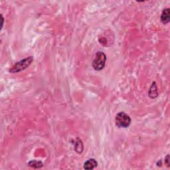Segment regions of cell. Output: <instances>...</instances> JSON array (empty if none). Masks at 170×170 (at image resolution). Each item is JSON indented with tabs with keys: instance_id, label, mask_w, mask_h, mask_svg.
<instances>
[{
	"instance_id": "6",
	"label": "cell",
	"mask_w": 170,
	"mask_h": 170,
	"mask_svg": "<svg viewBox=\"0 0 170 170\" xmlns=\"http://www.w3.org/2000/svg\"><path fill=\"white\" fill-rule=\"evenodd\" d=\"M152 88L153 90H152L151 88L149 90V97L152 98H154L156 97H157V95H158V93H157V87L156 85V82H153L152 85Z\"/></svg>"
},
{
	"instance_id": "8",
	"label": "cell",
	"mask_w": 170,
	"mask_h": 170,
	"mask_svg": "<svg viewBox=\"0 0 170 170\" xmlns=\"http://www.w3.org/2000/svg\"><path fill=\"white\" fill-rule=\"evenodd\" d=\"M165 161H166V164L168 165V166H169V155L167 156L166 158H165Z\"/></svg>"
},
{
	"instance_id": "2",
	"label": "cell",
	"mask_w": 170,
	"mask_h": 170,
	"mask_svg": "<svg viewBox=\"0 0 170 170\" xmlns=\"http://www.w3.org/2000/svg\"><path fill=\"white\" fill-rule=\"evenodd\" d=\"M116 126L118 128H126L130 126L131 123V119L129 116L124 112L118 113L115 118Z\"/></svg>"
},
{
	"instance_id": "5",
	"label": "cell",
	"mask_w": 170,
	"mask_h": 170,
	"mask_svg": "<svg viewBox=\"0 0 170 170\" xmlns=\"http://www.w3.org/2000/svg\"><path fill=\"white\" fill-rule=\"evenodd\" d=\"M98 163L94 159H89L87 160L84 164V168L85 169H93L97 166Z\"/></svg>"
},
{
	"instance_id": "7",
	"label": "cell",
	"mask_w": 170,
	"mask_h": 170,
	"mask_svg": "<svg viewBox=\"0 0 170 170\" xmlns=\"http://www.w3.org/2000/svg\"><path fill=\"white\" fill-rule=\"evenodd\" d=\"M29 165H30V166L35 168H39L43 166V164L41 162V161H30V163H29Z\"/></svg>"
},
{
	"instance_id": "4",
	"label": "cell",
	"mask_w": 170,
	"mask_h": 170,
	"mask_svg": "<svg viewBox=\"0 0 170 170\" xmlns=\"http://www.w3.org/2000/svg\"><path fill=\"white\" fill-rule=\"evenodd\" d=\"M170 19V10L169 8L163 10L161 15V21L164 24H166L169 22Z\"/></svg>"
},
{
	"instance_id": "1",
	"label": "cell",
	"mask_w": 170,
	"mask_h": 170,
	"mask_svg": "<svg viewBox=\"0 0 170 170\" xmlns=\"http://www.w3.org/2000/svg\"><path fill=\"white\" fill-rule=\"evenodd\" d=\"M34 61V57H29L27 58H25L22 61H20L15 63L11 69H10V72L11 73H19L22 70H23L30 66L32 62Z\"/></svg>"
},
{
	"instance_id": "3",
	"label": "cell",
	"mask_w": 170,
	"mask_h": 170,
	"mask_svg": "<svg viewBox=\"0 0 170 170\" xmlns=\"http://www.w3.org/2000/svg\"><path fill=\"white\" fill-rule=\"evenodd\" d=\"M106 56L103 52H97L93 62V67L96 70H101L105 67Z\"/></svg>"
}]
</instances>
